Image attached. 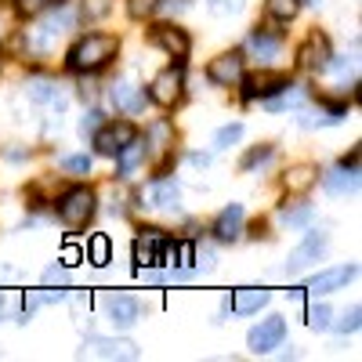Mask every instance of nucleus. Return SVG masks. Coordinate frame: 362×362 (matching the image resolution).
<instances>
[{"mask_svg":"<svg viewBox=\"0 0 362 362\" xmlns=\"http://www.w3.org/2000/svg\"><path fill=\"white\" fill-rule=\"evenodd\" d=\"M116 54H119V37H112V33H87V37H80L69 47L66 69L76 73V76H95V73H102L112 62Z\"/></svg>","mask_w":362,"mask_h":362,"instance_id":"f257e3e1","label":"nucleus"},{"mask_svg":"<svg viewBox=\"0 0 362 362\" xmlns=\"http://www.w3.org/2000/svg\"><path fill=\"white\" fill-rule=\"evenodd\" d=\"M76 22H80V15L66 4V0H58V4L47 8V18H40L37 25L25 29V51L29 54H47L54 47V40L66 37Z\"/></svg>","mask_w":362,"mask_h":362,"instance_id":"f03ea898","label":"nucleus"},{"mask_svg":"<svg viewBox=\"0 0 362 362\" xmlns=\"http://www.w3.org/2000/svg\"><path fill=\"white\" fill-rule=\"evenodd\" d=\"M95 210H98V199L87 185H76L58 199V218H62L69 228H83L90 218H95Z\"/></svg>","mask_w":362,"mask_h":362,"instance_id":"7ed1b4c3","label":"nucleus"},{"mask_svg":"<svg viewBox=\"0 0 362 362\" xmlns=\"http://www.w3.org/2000/svg\"><path fill=\"white\" fill-rule=\"evenodd\" d=\"M145 95H148V102H156L163 109H174L181 102V95H185V73H181V62L163 69V73H156Z\"/></svg>","mask_w":362,"mask_h":362,"instance_id":"20e7f679","label":"nucleus"},{"mask_svg":"<svg viewBox=\"0 0 362 362\" xmlns=\"http://www.w3.org/2000/svg\"><path fill=\"white\" fill-rule=\"evenodd\" d=\"M131 138H138V127L131 124V119H116V124H102L95 134H90V141H95L98 156H116L119 148H124Z\"/></svg>","mask_w":362,"mask_h":362,"instance_id":"39448f33","label":"nucleus"},{"mask_svg":"<svg viewBox=\"0 0 362 362\" xmlns=\"http://www.w3.org/2000/svg\"><path fill=\"white\" fill-rule=\"evenodd\" d=\"M283 337H286V319L283 315H268V319H261L247 334V348L254 355H268L272 348L283 344Z\"/></svg>","mask_w":362,"mask_h":362,"instance_id":"423d86ee","label":"nucleus"},{"mask_svg":"<svg viewBox=\"0 0 362 362\" xmlns=\"http://www.w3.org/2000/svg\"><path fill=\"white\" fill-rule=\"evenodd\" d=\"M243 66H247V54L243 51H221L218 58H210L206 80L218 83V87H235L239 76H243Z\"/></svg>","mask_w":362,"mask_h":362,"instance_id":"0eeeda50","label":"nucleus"},{"mask_svg":"<svg viewBox=\"0 0 362 362\" xmlns=\"http://www.w3.org/2000/svg\"><path fill=\"white\" fill-rule=\"evenodd\" d=\"M109 102H112V109H119V112L138 116V112L145 109L148 95H145L141 87H134L127 76H119V80H112V83H109Z\"/></svg>","mask_w":362,"mask_h":362,"instance_id":"6e6552de","label":"nucleus"},{"mask_svg":"<svg viewBox=\"0 0 362 362\" xmlns=\"http://www.w3.org/2000/svg\"><path fill=\"white\" fill-rule=\"evenodd\" d=\"M247 51H250V58L261 69H272V66H276V58L283 54V37L268 33V29H254L250 40H247Z\"/></svg>","mask_w":362,"mask_h":362,"instance_id":"1a4fd4ad","label":"nucleus"},{"mask_svg":"<svg viewBox=\"0 0 362 362\" xmlns=\"http://www.w3.org/2000/svg\"><path fill=\"white\" fill-rule=\"evenodd\" d=\"M148 40H153L156 47H163L170 58H177V62H185V58H189V47H192V40H189L185 29H177V25H170V22L153 25V33H148Z\"/></svg>","mask_w":362,"mask_h":362,"instance_id":"9d476101","label":"nucleus"},{"mask_svg":"<svg viewBox=\"0 0 362 362\" xmlns=\"http://www.w3.org/2000/svg\"><path fill=\"white\" fill-rule=\"evenodd\" d=\"M329 37L326 33H308V40L297 47V66L308 69V73H322L326 62H329Z\"/></svg>","mask_w":362,"mask_h":362,"instance_id":"9b49d317","label":"nucleus"},{"mask_svg":"<svg viewBox=\"0 0 362 362\" xmlns=\"http://www.w3.org/2000/svg\"><path fill=\"white\" fill-rule=\"evenodd\" d=\"M239 83H243V98L254 102V98H268V95H276V90H283L290 80L283 73H272V69H257V73H243L239 76Z\"/></svg>","mask_w":362,"mask_h":362,"instance_id":"f8f14e48","label":"nucleus"},{"mask_svg":"<svg viewBox=\"0 0 362 362\" xmlns=\"http://www.w3.org/2000/svg\"><path fill=\"white\" fill-rule=\"evenodd\" d=\"M177 203H181V189L174 177L148 181V189L141 192V206H148V210H177Z\"/></svg>","mask_w":362,"mask_h":362,"instance_id":"ddd939ff","label":"nucleus"},{"mask_svg":"<svg viewBox=\"0 0 362 362\" xmlns=\"http://www.w3.org/2000/svg\"><path fill=\"white\" fill-rule=\"evenodd\" d=\"M326 247H329V235H326V232H319V228H312V232L305 235V243L293 247V254H290V261H286V264H290V272H300V268H308V264L322 261Z\"/></svg>","mask_w":362,"mask_h":362,"instance_id":"4468645a","label":"nucleus"},{"mask_svg":"<svg viewBox=\"0 0 362 362\" xmlns=\"http://www.w3.org/2000/svg\"><path fill=\"white\" fill-rule=\"evenodd\" d=\"M243 228H247V210L239 203H232V206L221 210L218 221H214V239L218 243H235V239H243Z\"/></svg>","mask_w":362,"mask_h":362,"instance_id":"2eb2a0df","label":"nucleus"},{"mask_svg":"<svg viewBox=\"0 0 362 362\" xmlns=\"http://www.w3.org/2000/svg\"><path fill=\"white\" fill-rule=\"evenodd\" d=\"M163 232L160 228H141V235L134 239V264L138 268H156L160 264V250H163Z\"/></svg>","mask_w":362,"mask_h":362,"instance_id":"dca6fc26","label":"nucleus"},{"mask_svg":"<svg viewBox=\"0 0 362 362\" xmlns=\"http://www.w3.org/2000/svg\"><path fill=\"white\" fill-rule=\"evenodd\" d=\"M300 124L305 127H334L348 116V102H319V109H305L300 105Z\"/></svg>","mask_w":362,"mask_h":362,"instance_id":"f3484780","label":"nucleus"},{"mask_svg":"<svg viewBox=\"0 0 362 362\" xmlns=\"http://www.w3.org/2000/svg\"><path fill=\"white\" fill-rule=\"evenodd\" d=\"M116 160V167H119V177L124 181H131V177H138V170L145 167V160H148V153H145V141H141V134L138 138H131L119 153L112 156Z\"/></svg>","mask_w":362,"mask_h":362,"instance_id":"a211bd4d","label":"nucleus"},{"mask_svg":"<svg viewBox=\"0 0 362 362\" xmlns=\"http://www.w3.org/2000/svg\"><path fill=\"white\" fill-rule=\"evenodd\" d=\"M174 124L170 119H153V124H148V131H145V153L148 156H167L170 148H174Z\"/></svg>","mask_w":362,"mask_h":362,"instance_id":"6ab92c4d","label":"nucleus"},{"mask_svg":"<svg viewBox=\"0 0 362 362\" xmlns=\"http://www.w3.org/2000/svg\"><path fill=\"white\" fill-rule=\"evenodd\" d=\"M83 355H98V358H138V348L131 341H109V337H87Z\"/></svg>","mask_w":362,"mask_h":362,"instance_id":"aec40b11","label":"nucleus"},{"mask_svg":"<svg viewBox=\"0 0 362 362\" xmlns=\"http://www.w3.org/2000/svg\"><path fill=\"white\" fill-rule=\"evenodd\" d=\"M355 264H341V268H326V272H319V276L308 283V290L312 293H334V290H341V286H348L351 279H355Z\"/></svg>","mask_w":362,"mask_h":362,"instance_id":"412c9836","label":"nucleus"},{"mask_svg":"<svg viewBox=\"0 0 362 362\" xmlns=\"http://www.w3.org/2000/svg\"><path fill=\"white\" fill-rule=\"evenodd\" d=\"M268 290L264 286H243V290H235L232 293V312H239V315H254V312H261L264 305H268Z\"/></svg>","mask_w":362,"mask_h":362,"instance_id":"4be33fe9","label":"nucleus"},{"mask_svg":"<svg viewBox=\"0 0 362 362\" xmlns=\"http://www.w3.org/2000/svg\"><path fill=\"white\" fill-rule=\"evenodd\" d=\"M109 319H112L119 329L134 326V322L141 319V300H134V297H112V300H109Z\"/></svg>","mask_w":362,"mask_h":362,"instance_id":"5701e85b","label":"nucleus"},{"mask_svg":"<svg viewBox=\"0 0 362 362\" xmlns=\"http://www.w3.org/2000/svg\"><path fill=\"white\" fill-rule=\"evenodd\" d=\"M322 185H326V192H334V196H348V192L358 189V170H348V167L341 163V167H334V170L322 174Z\"/></svg>","mask_w":362,"mask_h":362,"instance_id":"b1692460","label":"nucleus"},{"mask_svg":"<svg viewBox=\"0 0 362 362\" xmlns=\"http://www.w3.org/2000/svg\"><path fill=\"white\" fill-rule=\"evenodd\" d=\"M315 181H319V170H315L312 163H297V167H290V170L283 174V189H286V192H308Z\"/></svg>","mask_w":362,"mask_h":362,"instance_id":"393cba45","label":"nucleus"},{"mask_svg":"<svg viewBox=\"0 0 362 362\" xmlns=\"http://www.w3.org/2000/svg\"><path fill=\"white\" fill-rule=\"evenodd\" d=\"M312 218H315V210H312L308 203H300V199H293V203L286 199V203L279 206V221L290 225V228H308Z\"/></svg>","mask_w":362,"mask_h":362,"instance_id":"a878e982","label":"nucleus"},{"mask_svg":"<svg viewBox=\"0 0 362 362\" xmlns=\"http://www.w3.org/2000/svg\"><path fill=\"white\" fill-rule=\"evenodd\" d=\"M25 98L37 102V105H51V102L58 98V83H51V80H44V76H33V80L25 83Z\"/></svg>","mask_w":362,"mask_h":362,"instance_id":"bb28decb","label":"nucleus"},{"mask_svg":"<svg viewBox=\"0 0 362 362\" xmlns=\"http://www.w3.org/2000/svg\"><path fill=\"white\" fill-rule=\"evenodd\" d=\"M268 15L276 18V22H293L297 11H300V0H268Z\"/></svg>","mask_w":362,"mask_h":362,"instance_id":"cd10ccee","label":"nucleus"},{"mask_svg":"<svg viewBox=\"0 0 362 362\" xmlns=\"http://www.w3.org/2000/svg\"><path fill=\"white\" fill-rule=\"evenodd\" d=\"M308 329H315V334H322V329H329V326H334V312H329L326 305H312L308 308Z\"/></svg>","mask_w":362,"mask_h":362,"instance_id":"c85d7f7f","label":"nucleus"},{"mask_svg":"<svg viewBox=\"0 0 362 362\" xmlns=\"http://www.w3.org/2000/svg\"><path fill=\"white\" fill-rule=\"evenodd\" d=\"M109 250H112V247H109V235H102V232L90 235V254H87V261L102 268V264H109Z\"/></svg>","mask_w":362,"mask_h":362,"instance_id":"c756f323","label":"nucleus"},{"mask_svg":"<svg viewBox=\"0 0 362 362\" xmlns=\"http://www.w3.org/2000/svg\"><path fill=\"white\" fill-rule=\"evenodd\" d=\"M272 153H276L272 145H257V148H250V153H247L243 160H239V170H254V167L268 163V160H272Z\"/></svg>","mask_w":362,"mask_h":362,"instance_id":"7c9ffc66","label":"nucleus"},{"mask_svg":"<svg viewBox=\"0 0 362 362\" xmlns=\"http://www.w3.org/2000/svg\"><path fill=\"white\" fill-rule=\"evenodd\" d=\"M239 138H243V124H225L221 131H218V138H214V145L218 148H232Z\"/></svg>","mask_w":362,"mask_h":362,"instance_id":"2f4dec72","label":"nucleus"},{"mask_svg":"<svg viewBox=\"0 0 362 362\" xmlns=\"http://www.w3.org/2000/svg\"><path fill=\"white\" fill-rule=\"evenodd\" d=\"M102 124H105L102 109H87V112H83V119H80V134H83V138H90V134H95Z\"/></svg>","mask_w":362,"mask_h":362,"instance_id":"473e14b6","label":"nucleus"},{"mask_svg":"<svg viewBox=\"0 0 362 362\" xmlns=\"http://www.w3.org/2000/svg\"><path fill=\"white\" fill-rule=\"evenodd\" d=\"M51 4H58V0H15V11H22V15H44Z\"/></svg>","mask_w":362,"mask_h":362,"instance_id":"72a5a7b5","label":"nucleus"},{"mask_svg":"<svg viewBox=\"0 0 362 362\" xmlns=\"http://www.w3.org/2000/svg\"><path fill=\"white\" fill-rule=\"evenodd\" d=\"M358 322H362V308L355 305V308H348V312H344V319H341V322H334V326H337V334H355Z\"/></svg>","mask_w":362,"mask_h":362,"instance_id":"f704fd0d","label":"nucleus"},{"mask_svg":"<svg viewBox=\"0 0 362 362\" xmlns=\"http://www.w3.org/2000/svg\"><path fill=\"white\" fill-rule=\"evenodd\" d=\"M62 170L66 174H90V156H62Z\"/></svg>","mask_w":362,"mask_h":362,"instance_id":"c9c22d12","label":"nucleus"},{"mask_svg":"<svg viewBox=\"0 0 362 362\" xmlns=\"http://www.w3.org/2000/svg\"><path fill=\"white\" fill-rule=\"evenodd\" d=\"M206 8L210 15H235V11H243V0H206Z\"/></svg>","mask_w":362,"mask_h":362,"instance_id":"e433bc0d","label":"nucleus"},{"mask_svg":"<svg viewBox=\"0 0 362 362\" xmlns=\"http://www.w3.org/2000/svg\"><path fill=\"white\" fill-rule=\"evenodd\" d=\"M156 4L160 0H127V11H131V18H145L148 11H156Z\"/></svg>","mask_w":362,"mask_h":362,"instance_id":"4c0bfd02","label":"nucleus"},{"mask_svg":"<svg viewBox=\"0 0 362 362\" xmlns=\"http://www.w3.org/2000/svg\"><path fill=\"white\" fill-rule=\"evenodd\" d=\"M40 279H44V286H54V283H62V279H66V268H62V264H51Z\"/></svg>","mask_w":362,"mask_h":362,"instance_id":"58836bf2","label":"nucleus"},{"mask_svg":"<svg viewBox=\"0 0 362 362\" xmlns=\"http://www.w3.org/2000/svg\"><path fill=\"white\" fill-rule=\"evenodd\" d=\"M185 8H189V0H160V4H156V11H163V15H177Z\"/></svg>","mask_w":362,"mask_h":362,"instance_id":"ea45409f","label":"nucleus"},{"mask_svg":"<svg viewBox=\"0 0 362 362\" xmlns=\"http://www.w3.org/2000/svg\"><path fill=\"white\" fill-rule=\"evenodd\" d=\"M80 261H83V250H80L76 243H69V247L62 250V264H66V268H73V264H80Z\"/></svg>","mask_w":362,"mask_h":362,"instance_id":"a19ab883","label":"nucleus"},{"mask_svg":"<svg viewBox=\"0 0 362 362\" xmlns=\"http://www.w3.org/2000/svg\"><path fill=\"white\" fill-rule=\"evenodd\" d=\"M192 264V243H177V268Z\"/></svg>","mask_w":362,"mask_h":362,"instance_id":"79ce46f5","label":"nucleus"},{"mask_svg":"<svg viewBox=\"0 0 362 362\" xmlns=\"http://www.w3.org/2000/svg\"><path fill=\"white\" fill-rule=\"evenodd\" d=\"M37 297H40V305H54V300H66L69 290H44V293H37Z\"/></svg>","mask_w":362,"mask_h":362,"instance_id":"37998d69","label":"nucleus"},{"mask_svg":"<svg viewBox=\"0 0 362 362\" xmlns=\"http://www.w3.org/2000/svg\"><path fill=\"white\" fill-rule=\"evenodd\" d=\"M189 160H192V163H196V167H210V156H203V153H192V156H189Z\"/></svg>","mask_w":362,"mask_h":362,"instance_id":"c03bdc74","label":"nucleus"},{"mask_svg":"<svg viewBox=\"0 0 362 362\" xmlns=\"http://www.w3.org/2000/svg\"><path fill=\"white\" fill-rule=\"evenodd\" d=\"M300 4H308V8H322V0H300Z\"/></svg>","mask_w":362,"mask_h":362,"instance_id":"a18cd8bd","label":"nucleus"},{"mask_svg":"<svg viewBox=\"0 0 362 362\" xmlns=\"http://www.w3.org/2000/svg\"><path fill=\"white\" fill-rule=\"evenodd\" d=\"M0 69H4V58H0Z\"/></svg>","mask_w":362,"mask_h":362,"instance_id":"49530a36","label":"nucleus"}]
</instances>
